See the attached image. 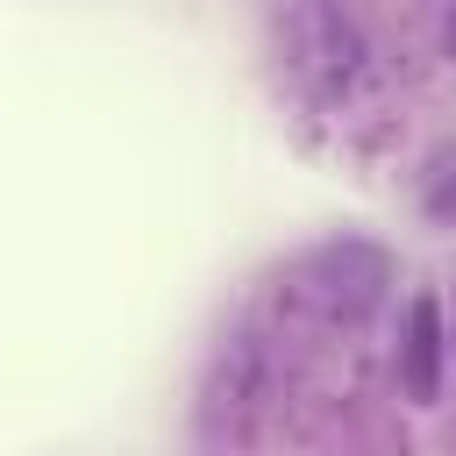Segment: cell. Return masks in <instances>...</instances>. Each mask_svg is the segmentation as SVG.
<instances>
[{
    "mask_svg": "<svg viewBox=\"0 0 456 456\" xmlns=\"http://www.w3.org/2000/svg\"><path fill=\"white\" fill-rule=\"evenodd\" d=\"M442 43H449V57H456V0H449V21H442Z\"/></svg>",
    "mask_w": 456,
    "mask_h": 456,
    "instance_id": "5",
    "label": "cell"
},
{
    "mask_svg": "<svg viewBox=\"0 0 456 456\" xmlns=\"http://www.w3.org/2000/svg\"><path fill=\"white\" fill-rule=\"evenodd\" d=\"M285 43H292V64L321 86V93H356L378 64H370V43H363V28L335 7V0H306L299 14H292V28H285Z\"/></svg>",
    "mask_w": 456,
    "mask_h": 456,
    "instance_id": "1",
    "label": "cell"
},
{
    "mask_svg": "<svg viewBox=\"0 0 456 456\" xmlns=\"http://www.w3.org/2000/svg\"><path fill=\"white\" fill-rule=\"evenodd\" d=\"M420 207H428L435 221H456V142H442V150L428 157V171H420Z\"/></svg>",
    "mask_w": 456,
    "mask_h": 456,
    "instance_id": "4",
    "label": "cell"
},
{
    "mask_svg": "<svg viewBox=\"0 0 456 456\" xmlns=\"http://www.w3.org/2000/svg\"><path fill=\"white\" fill-rule=\"evenodd\" d=\"M299 292H306L314 306H328V314L356 321V314H370V306H378V292H385V256H378L370 242H328V249H314V256H306Z\"/></svg>",
    "mask_w": 456,
    "mask_h": 456,
    "instance_id": "2",
    "label": "cell"
},
{
    "mask_svg": "<svg viewBox=\"0 0 456 456\" xmlns=\"http://www.w3.org/2000/svg\"><path fill=\"white\" fill-rule=\"evenodd\" d=\"M399 385H406V399H420V406L442 392V299H435V292H413V306H406Z\"/></svg>",
    "mask_w": 456,
    "mask_h": 456,
    "instance_id": "3",
    "label": "cell"
}]
</instances>
